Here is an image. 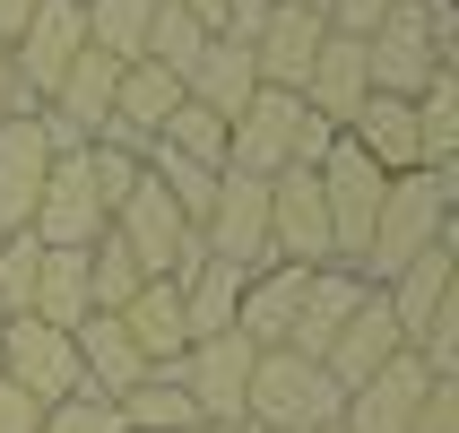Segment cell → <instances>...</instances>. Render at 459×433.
Here are the masks:
<instances>
[{"instance_id":"11","label":"cell","mask_w":459,"mask_h":433,"mask_svg":"<svg viewBox=\"0 0 459 433\" xmlns=\"http://www.w3.org/2000/svg\"><path fill=\"white\" fill-rule=\"evenodd\" d=\"M113 78H122V61H113V52H96V44L70 61V78L35 104V113H44V130H52V148H96L104 130H113Z\"/></svg>"},{"instance_id":"19","label":"cell","mask_w":459,"mask_h":433,"mask_svg":"<svg viewBox=\"0 0 459 433\" xmlns=\"http://www.w3.org/2000/svg\"><path fill=\"white\" fill-rule=\"evenodd\" d=\"M182 104V78L156 70V61H122V78H113V130L104 139H122V148H148L156 130L174 122Z\"/></svg>"},{"instance_id":"44","label":"cell","mask_w":459,"mask_h":433,"mask_svg":"<svg viewBox=\"0 0 459 433\" xmlns=\"http://www.w3.org/2000/svg\"><path fill=\"white\" fill-rule=\"evenodd\" d=\"M286 9H312V18H321V9H330V0H286Z\"/></svg>"},{"instance_id":"32","label":"cell","mask_w":459,"mask_h":433,"mask_svg":"<svg viewBox=\"0 0 459 433\" xmlns=\"http://www.w3.org/2000/svg\"><path fill=\"white\" fill-rule=\"evenodd\" d=\"M416 104V148H425V165H442L451 174V156H459V78L442 70L425 96H408Z\"/></svg>"},{"instance_id":"4","label":"cell","mask_w":459,"mask_h":433,"mask_svg":"<svg viewBox=\"0 0 459 433\" xmlns=\"http://www.w3.org/2000/svg\"><path fill=\"white\" fill-rule=\"evenodd\" d=\"M0 382L26 390L35 408H61V399H87V373H78V338L35 321V312H9L0 321Z\"/></svg>"},{"instance_id":"29","label":"cell","mask_w":459,"mask_h":433,"mask_svg":"<svg viewBox=\"0 0 459 433\" xmlns=\"http://www.w3.org/2000/svg\"><path fill=\"white\" fill-rule=\"evenodd\" d=\"M113 416H122V433H191V425H200L174 373H148V382H130L122 399H113Z\"/></svg>"},{"instance_id":"35","label":"cell","mask_w":459,"mask_h":433,"mask_svg":"<svg viewBox=\"0 0 459 433\" xmlns=\"http://www.w3.org/2000/svg\"><path fill=\"white\" fill-rule=\"evenodd\" d=\"M35 234H0V312H26V286H35Z\"/></svg>"},{"instance_id":"20","label":"cell","mask_w":459,"mask_h":433,"mask_svg":"<svg viewBox=\"0 0 459 433\" xmlns=\"http://www.w3.org/2000/svg\"><path fill=\"white\" fill-rule=\"evenodd\" d=\"M399 347H408V338H399V321H390V304H382V286H373V295L356 304V321H347V330L330 338L321 373H330L338 390H356V382H373V373H382V364L399 356Z\"/></svg>"},{"instance_id":"26","label":"cell","mask_w":459,"mask_h":433,"mask_svg":"<svg viewBox=\"0 0 459 433\" xmlns=\"http://www.w3.org/2000/svg\"><path fill=\"white\" fill-rule=\"evenodd\" d=\"M182 96H191V104H208L217 122H234V113H243V104L260 96V70H252V52L234 44V35H217V44H208L200 61H191V78H182Z\"/></svg>"},{"instance_id":"31","label":"cell","mask_w":459,"mask_h":433,"mask_svg":"<svg viewBox=\"0 0 459 433\" xmlns=\"http://www.w3.org/2000/svg\"><path fill=\"white\" fill-rule=\"evenodd\" d=\"M139 286H148V269H139V260L122 252V234L104 226L96 243H87V304H96V312H122L130 295H139Z\"/></svg>"},{"instance_id":"46","label":"cell","mask_w":459,"mask_h":433,"mask_svg":"<svg viewBox=\"0 0 459 433\" xmlns=\"http://www.w3.org/2000/svg\"><path fill=\"white\" fill-rule=\"evenodd\" d=\"M312 433H347V425H312Z\"/></svg>"},{"instance_id":"25","label":"cell","mask_w":459,"mask_h":433,"mask_svg":"<svg viewBox=\"0 0 459 433\" xmlns=\"http://www.w3.org/2000/svg\"><path fill=\"white\" fill-rule=\"evenodd\" d=\"M338 139H356L382 174H416V165H425V148H416V104L408 96H364V113L338 130Z\"/></svg>"},{"instance_id":"12","label":"cell","mask_w":459,"mask_h":433,"mask_svg":"<svg viewBox=\"0 0 459 433\" xmlns=\"http://www.w3.org/2000/svg\"><path fill=\"white\" fill-rule=\"evenodd\" d=\"M200 252L243 269V278L269 269V182H252V174L217 182V200H208V217H200Z\"/></svg>"},{"instance_id":"10","label":"cell","mask_w":459,"mask_h":433,"mask_svg":"<svg viewBox=\"0 0 459 433\" xmlns=\"http://www.w3.org/2000/svg\"><path fill=\"white\" fill-rule=\"evenodd\" d=\"M295 139H304V96H286V87H260L243 113L226 122V174H286L295 165Z\"/></svg>"},{"instance_id":"33","label":"cell","mask_w":459,"mask_h":433,"mask_svg":"<svg viewBox=\"0 0 459 433\" xmlns=\"http://www.w3.org/2000/svg\"><path fill=\"white\" fill-rule=\"evenodd\" d=\"M78 9H87V44H96V52H113V61H139L156 0H78Z\"/></svg>"},{"instance_id":"6","label":"cell","mask_w":459,"mask_h":433,"mask_svg":"<svg viewBox=\"0 0 459 433\" xmlns=\"http://www.w3.org/2000/svg\"><path fill=\"white\" fill-rule=\"evenodd\" d=\"M104 226H113V217H104V191H96V174H87V148H61L52 174H44V191H35L26 234H35L44 252H87Z\"/></svg>"},{"instance_id":"22","label":"cell","mask_w":459,"mask_h":433,"mask_svg":"<svg viewBox=\"0 0 459 433\" xmlns=\"http://www.w3.org/2000/svg\"><path fill=\"white\" fill-rule=\"evenodd\" d=\"M364 295H373V286L356 278V269H312V286H304V312H295V330H286V347H295V356H330V338L347 330V321H356V304Z\"/></svg>"},{"instance_id":"8","label":"cell","mask_w":459,"mask_h":433,"mask_svg":"<svg viewBox=\"0 0 459 433\" xmlns=\"http://www.w3.org/2000/svg\"><path fill=\"white\" fill-rule=\"evenodd\" d=\"M252 356H260V347H252L243 330H226V338H191V347H182L174 382H182V399H191V416H200V425H243Z\"/></svg>"},{"instance_id":"2","label":"cell","mask_w":459,"mask_h":433,"mask_svg":"<svg viewBox=\"0 0 459 433\" xmlns=\"http://www.w3.org/2000/svg\"><path fill=\"white\" fill-rule=\"evenodd\" d=\"M338 408H347V390L312 356H295V347H260L252 356V390H243V425L252 433H312V425H338Z\"/></svg>"},{"instance_id":"9","label":"cell","mask_w":459,"mask_h":433,"mask_svg":"<svg viewBox=\"0 0 459 433\" xmlns=\"http://www.w3.org/2000/svg\"><path fill=\"white\" fill-rule=\"evenodd\" d=\"M87 52V9L78 0H44L35 18L18 26V44H9V70H18V96H26V113L70 78V61Z\"/></svg>"},{"instance_id":"40","label":"cell","mask_w":459,"mask_h":433,"mask_svg":"<svg viewBox=\"0 0 459 433\" xmlns=\"http://www.w3.org/2000/svg\"><path fill=\"white\" fill-rule=\"evenodd\" d=\"M35 425H44V408H35L26 390H9V382H0V433H35Z\"/></svg>"},{"instance_id":"34","label":"cell","mask_w":459,"mask_h":433,"mask_svg":"<svg viewBox=\"0 0 459 433\" xmlns=\"http://www.w3.org/2000/svg\"><path fill=\"white\" fill-rule=\"evenodd\" d=\"M148 148H174V156H191V165H208V174H226V122H217L208 104H191V96L174 104V122L156 130Z\"/></svg>"},{"instance_id":"24","label":"cell","mask_w":459,"mask_h":433,"mask_svg":"<svg viewBox=\"0 0 459 433\" xmlns=\"http://www.w3.org/2000/svg\"><path fill=\"white\" fill-rule=\"evenodd\" d=\"M70 338H78V373H87V399H122L130 382H148V364H139V347H130V330L113 321V312H87Z\"/></svg>"},{"instance_id":"3","label":"cell","mask_w":459,"mask_h":433,"mask_svg":"<svg viewBox=\"0 0 459 433\" xmlns=\"http://www.w3.org/2000/svg\"><path fill=\"white\" fill-rule=\"evenodd\" d=\"M113 234H122V252L148 269V278H165V286H191V269H200V226H182V208L165 200L148 182V165H139V182L122 191V208H113Z\"/></svg>"},{"instance_id":"17","label":"cell","mask_w":459,"mask_h":433,"mask_svg":"<svg viewBox=\"0 0 459 433\" xmlns=\"http://www.w3.org/2000/svg\"><path fill=\"white\" fill-rule=\"evenodd\" d=\"M304 113L312 122H330V130H347L364 113V96H373V78H364V44H347V35H321V61L304 70Z\"/></svg>"},{"instance_id":"38","label":"cell","mask_w":459,"mask_h":433,"mask_svg":"<svg viewBox=\"0 0 459 433\" xmlns=\"http://www.w3.org/2000/svg\"><path fill=\"white\" fill-rule=\"evenodd\" d=\"M408 433H459V382H434V390H425V408H416Z\"/></svg>"},{"instance_id":"41","label":"cell","mask_w":459,"mask_h":433,"mask_svg":"<svg viewBox=\"0 0 459 433\" xmlns=\"http://www.w3.org/2000/svg\"><path fill=\"white\" fill-rule=\"evenodd\" d=\"M35 9H44V0H0V44H18V26L35 18Z\"/></svg>"},{"instance_id":"5","label":"cell","mask_w":459,"mask_h":433,"mask_svg":"<svg viewBox=\"0 0 459 433\" xmlns=\"http://www.w3.org/2000/svg\"><path fill=\"white\" fill-rule=\"evenodd\" d=\"M312 182H321V217H330V252H338V269H356V260H364V234H373V217H382L390 174L356 148V139H330V156L312 165Z\"/></svg>"},{"instance_id":"37","label":"cell","mask_w":459,"mask_h":433,"mask_svg":"<svg viewBox=\"0 0 459 433\" xmlns=\"http://www.w3.org/2000/svg\"><path fill=\"white\" fill-rule=\"evenodd\" d=\"M390 9H399V0H330V9H321V26H330V35H347V44H364Z\"/></svg>"},{"instance_id":"42","label":"cell","mask_w":459,"mask_h":433,"mask_svg":"<svg viewBox=\"0 0 459 433\" xmlns=\"http://www.w3.org/2000/svg\"><path fill=\"white\" fill-rule=\"evenodd\" d=\"M9 113H26V96H18V70H9V44H0V122Z\"/></svg>"},{"instance_id":"14","label":"cell","mask_w":459,"mask_h":433,"mask_svg":"<svg viewBox=\"0 0 459 433\" xmlns=\"http://www.w3.org/2000/svg\"><path fill=\"white\" fill-rule=\"evenodd\" d=\"M425 390H434L425 356H416V347H399V356H390L373 382H356V390H347L338 425H347V433H408V425H416V408H425Z\"/></svg>"},{"instance_id":"21","label":"cell","mask_w":459,"mask_h":433,"mask_svg":"<svg viewBox=\"0 0 459 433\" xmlns=\"http://www.w3.org/2000/svg\"><path fill=\"white\" fill-rule=\"evenodd\" d=\"M304 286H312V269H295V260L252 269V278H243V312H234V330L252 338V347H286L295 312H304Z\"/></svg>"},{"instance_id":"39","label":"cell","mask_w":459,"mask_h":433,"mask_svg":"<svg viewBox=\"0 0 459 433\" xmlns=\"http://www.w3.org/2000/svg\"><path fill=\"white\" fill-rule=\"evenodd\" d=\"M269 9H278V0H226V26H217V35H234V44H252L260 26H269Z\"/></svg>"},{"instance_id":"28","label":"cell","mask_w":459,"mask_h":433,"mask_svg":"<svg viewBox=\"0 0 459 433\" xmlns=\"http://www.w3.org/2000/svg\"><path fill=\"white\" fill-rule=\"evenodd\" d=\"M174 295H182V330H191V338H226L234 312H243V269L200 260V269H191V286H174Z\"/></svg>"},{"instance_id":"27","label":"cell","mask_w":459,"mask_h":433,"mask_svg":"<svg viewBox=\"0 0 459 433\" xmlns=\"http://www.w3.org/2000/svg\"><path fill=\"white\" fill-rule=\"evenodd\" d=\"M26 312L52 321V330H78L87 321V252H35V286H26Z\"/></svg>"},{"instance_id":"23","label":"cell","mask_w":459,"mask_h":433,"mask_svg":"<svg viewBox=\"0 0 459 433\" xmlns=\"http://www.w3.org/2000/svg\"><path fill=\"white\" fill-rule=\"evenodd\" d=\"M113 321L130 330V347H139V364H148V373H174L182 347H191V330H182V295H174L165 278H148L122 312H113Z\"/></svg>"},{"instance_id":"43","label":"cell","mask_w":459,"mask_h":433,"mask_svg":"<svg viewBox=\"0 0 459 433\" xmlns=\"http://www.w3.org/2000/svg\"><path fill=\"white\" fill-rule=\"evenodd\" d=\"M174 9H191V18H200L208 35H217V26H226V0H174Z\"/></svg>"},{"instance_id":"7","label":"cell","mask_w":459,"mask_h":433,"mask_svg":"<svg viewBox=\"0 0 459 433\" xmlns=\"http://www.w3.org/2000/svg\"><path fill=\"white\" fill-rule=\"evenodd\" d=\"M451 70L434 52V26H425V0H399L373 35H364V78H373V96H425L434 78Z\"/></svg>"},{"instance_id":"15","label":"cell","mask_w":459,"mask_h":433,"mask_svg":"<svg viewBox=\"0 0 459 433\" xmlns=\"http://www.w3.org/2000/svg\"><path fill=\"white\" fill-rule=\"evenodd\" d=\"M52 156H61V148H52L44 113H9V122H0V234H26Z\"/></svg>"},{"instance_id":"30","label":"cell","mask_w":459,"mask_h":433,"mask_svg":"<svg viewBox=\"0 0 459 433\" xmlns=\"http://www.w3.org/2000/svg\"><path fill=\"white\" fill-rule=\"evenodd\" d=\"M217 44L191 9H174V0H156V18H148V44H139V61H156V70H174V78H191V61Z\"/></svg>"},{"instance_id":"18","label":"cell","mask_w":459,"mask_h":433,"mask_svg":"<svg viewBox=\"0 0 459 433\" xmlns=\"http://www.w3.org/2000/svg\"><path fill=\"white\" fill-rule=\"evenodd\" d=\"M321 35H330V26L312 18V9H286V0H278V9H269V26L243 44V52H252V70H260V87H286V96H295V87H304V70L321 61Z\"/></svg>"},{"instance_id":"36","label":"cell","mask_w":459,"mask_h":433,"mask_svg":"<svg viewBox=\"0 0 459 433\" xmlns=\"http://www.w3.org/2000/svg\"><path fill=\"white\" fill-rule=\"evenodd\" d=\"M35 433H122V416H113V399H61V408H44Z\"/></svg>"},{"instance_id":"13","label":"cell","mask_w":459,"mask_h":433,"mask_svg":"<svg viewBox=\"0 0 459 433\" xmlns=\"http://www.w3.org/2000/svg\"><path fill=\"white\" fill-rule=\"evenodd\" d=\"M269 260H295V269H338L330 217H321V182H312L304 165L269 174Z\"/></svg>"},{"instance_id":"1","label":"cell","mask_w":459,"mask_h":433,"mask_svg":"<svg viewBox=\"0 0 459 433\" xmlns=\"http://www.w3.org/2000/svg\"><path fill=\"white\" fill-rule=\"evenodd\" d=\"M451 200H459V174H442V165L390 174V191H382V217H373V234H364L356 278H364V286H382V278H399V269H408L416 252L451 243Z\"/></svg>"},{"instance_id":"16","label":"cell","mask_w":459,"mask_h":433,"mask_svg":"<svg viewBox=\"0 0 459 433\" xmlns=\"http://www.w3.org/2000/svg\"><path fill=\"white\" fill-rule=\"evenodd\" d=\"M451 295H459V252H451V243L416 252L399 278H382V304H390V321H399V338H408V347L442 321V304H451Z\"/></svg>"},{"instance_id":"45","label":"cell","mask_w":459,"mask_h":433,"mask_svg":"<svg viewBox=\"0 0 459 433\" xmlns=\"http://www.w3.org/2000/svg\"><path fill=\"white\" fill-rule=\"evenodd\" d=\"M200 433H252V425H200Z\"/></svg>"}]
</instances>
